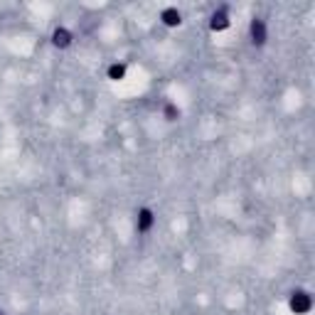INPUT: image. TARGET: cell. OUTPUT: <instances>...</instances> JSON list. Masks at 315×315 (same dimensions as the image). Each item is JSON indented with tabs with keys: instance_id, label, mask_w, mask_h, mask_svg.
I'll use <instances>...</instances> for the list:
<instances>
[{
	"instance_id": "cell-7",
	"label": "cell",
	"mask_w": 315,
	"mask_h": 315,
	"mask_svg": "<svg viewBox=\"0 0 315 315\" xmlns=\"http://www.w3.org/2000/svg\"><path fill=\"white\" fill-rule=\"evenodd\" d=\"M124 74H126V66H124V64H114V66H109V76H111L114 81L124 79Z\"/></svg>"
},
{
	"instance_id": "cell-1",
	"label": "cell",
	"mask_w": 315,
	"mask_h": 315,
	"mask_svg": "<svg viewBox=\"0 0 315 315\" xmlns=\"http://www.w3.org/2000/svg\"><path fill=\"white\" fill-rule=\"evenodd\" d=\"M291 308H293V313H308V311H311V296H308L306 291L293 293V298H291Z\"/></svg>"
},
{
	"instance_id": "cell-9",
	"label": "cell",
	"mask_w": 315,
	"mask_h": 315,
	"mask_svg": "<svg viewBox=\"0 0 315 315\" xmlns=\"http://www.w3.org/2000/svg\"><path fill=\"white\" fill-rule=\"evenodd\" d=\"M0 315H2V313H0Z\"/></svg>"
},
{
	"instance_id": "cell-6",
	"label": "cell",
	"mask_w": 315,
	"mask_h": 315,
	"mask_svg": "<svg viewBox=\"0 0 315 315\" xmlns=\"http://www.w3.org/2000/svg\"><path fill=\"white\" fill-rule=\"evenodd\" d=\"M52 42H55V47H69V42H71V35L66 32V30H55V35H52Z\"/></svg>"
},
{
	"instance_id": "cell-8",
	"label": "cell",
	"mask_w": 315,
	"mask_h": 315,
	"mask_svg": "<svg viewBox=\"0 0 315 315\" xmlns=\"http://www.w3.org/2000/svg\"><path fill=\"white\" fill-rule=\"evenodd\" d=\"M178 114H180V111H178L173 104H168V106H165V119H168V121H175V119H178Z\"/></svg>"
},
{
	"instance_id": "cell-4",
	"label": "cell",
	"mask_w": 315,
	"mask_h": 315,
	"mask_svg": "<svg viewBox=\"0 0 315 315\" xmlns=\"http://www.w3.org/2000/svg\"><path fill=\"white\" fill-rule=\"evenodd\" d=\"M160 17H163V22H165L168 27H178V25L183 22V17H180V12H178L175 7H165Z\"/></svg>"
},
{
	"instance_id": "cell-3",
	"label": "cell",
	"mask_w": 315,
	"mask_h": 315,
	"mask_svg": "<svg viewBox=\"0 0 315 315\" xmlns=\"http://www.w3.org/2000/svg\"><path fill=\"white\" fill-rule=\"evenodd\" d=\"M209 27H212L214 32H219V30H227V27H229V17H227V10H217V12L212 15V22H209Z\"/></svg>"
},
{
	"instance_id": "cell-5",
	"label": "cell",
	"mask_w": 315,
	"mask_h": 315,
	"mask_svg": "<svg viewBox=\"0 0 315 315\" xmlns=\"http://www.w3.org/2000/svg\"><path fill=\"white\" fill-rule=\"evenodd\" d=\"M150 227H153V212L148 207H143L138 212V232H148Z\"/></svg>"
},
{
	"instance_id": "cell-2",
	"label": "cell",
	"mask_w": 315,
	"mask_h": 315,
	"mask_svg": "<svg viewBox=\"0 0 315 315\" xmlns=\"http://www.w3.org/2000/svg\"><path fill=\"white\" fill-rule=\"evenodd\" d=\"M252 42L258 45V47L266 42V25H263V20H253L252 22Z\"/></svg>"
}]
</instances>
